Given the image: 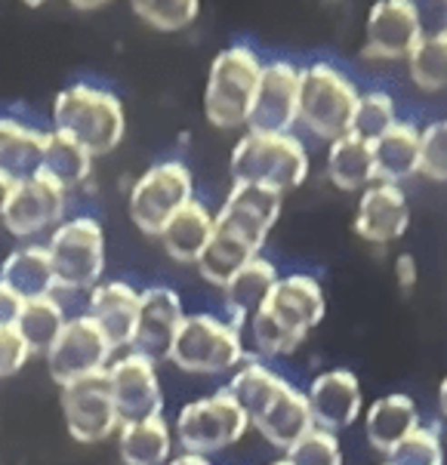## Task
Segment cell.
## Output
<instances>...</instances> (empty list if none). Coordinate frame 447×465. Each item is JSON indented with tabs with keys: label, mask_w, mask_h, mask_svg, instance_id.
Wrapping results in <instances>:
<instances>
[{
	"label": "cell",
	"mask_w": 447,
	"mask_h": 465,
	"mask_svg": "<svg viewBox=\"0 0 447 465\" xmlns=\"http://www.w3.org/2000/svg\"><path fill=\"white\" fill-rule=\"evenodd\" d=\"M327 312L324 290L312 274H287L278 278L265 305L250 318V336L265 358L290 354L303 345Z\"/></svg>",
	"instance_id": "cell-1"
},
{
	"label": "cell",
	"mask_w": 447,
	"mask_h": 465,
	"mask_svg": "<svg viewBox=\"0 0 447 465\" xmlns=\"http://www.w3.org/2000/svg\"><path fill=\"white\" fill-rule=\"evenodd\" d=\"M53 130L74 139L93 157L112 154L127 130L121 99L96 84H72L53 102Z\"/></svg>",
	"instance_id": "cell-2"
},
{
	"label": "cell",
	"mask_w": 447,
	"mask_h": 465,
	"mask_svg": "<svg viewBox=\"0 0 447 465\" xmlns=\"http://www.w3.org/2000/svg\"><path fill=\"white\" fill-rule=\"evenodd\" d=\"M229 170L234 183L284 194L309 176V152L293 133H250L234 142Z\"/></svg>",
	"instance_id": "cell-3"
},
{
	"label": "cell",
	"mask_w": 447,
	"mask_h": 465,
	"mask_svg": "<svg viewBox=\"0 0 447 465\" xmlns=\"http://www.w3.org/2000/svg\"><path fill=\"white\" fill-rule=\"evenodd\" d=\"M260 71L263 62L247 44H234L216 53L207 74V90H204V114L214 127H244Z\"/></svg>",
	"instance_id": "cell-4"
},
{
	"label": "cell",
	"mask_w": 447,
	"mask_h": 465,
	"mask_svg": "<svg viewBox=\"0 0 447 465\" xmlns=\"http://www.w3.org/2000/svg\"><path fill=\"white\" fill-rule=\"evenodd\" d=\"M358 105L355 84L327 62L300 68V124L318 139H343Z\"/></svg>",
	"instance_id": "cell-5"
},
{
	"label": "cell",
	"mask_w": 447,
	"mask_h": 465,
	"mask_svg": "<svg viewBox=\"0 0 447 465\" xmlns=\"http://www.w3.org/2000/svg\"><path fill=\"white\" fill-rule=\"evenodd\" d=\"M167 361H174L185 373H229L244 364V342L238 327L225 324L214 314H185Z\"/></svg>",
	"instance_id": "cell-6"
},
{
	"label": "cell",
	"mask_w": 447,
	"mask_h": 465,
	"mask_svg": "<svg viewBox=\"0 0 447 465\" xmlns=\"http://www.w3.org/2000/svg\"><path fill=\"white\" fill-rule=\"evenodd\" d=\"M250 420L229 391L219 389L214 395L188 401L176 416V440L183 453H216L238 444L247 435Z\"/></svg>",
	"instance_id": "cell-7"
},
{
	"label": "cell",
	"mask_w": 447,
	"mask_h": 465,
	"mask_svg": "<svg viewBox=\"0 0 447 465\" xmlns=\"http://www.w3.org/2000/svg\"><path fill=\"white\" fill-rule=\"evenodd\" d=\"M46 253L56 287L93 290L105 272V232L93 216H74L53 232Z\"/></svg>",
	"instance_id": "cell-8"
},
{
	"label": "cell",
	"mask_w": 447,
	"mask_h": 465,
	"mask_svg": "<svg viewBox=\"0 0 447 465\" xmlns=\"http://www.w3.org/2000/svg\"><path fill=\"white\" fill-rule=\"evenodd\" d=\"M192 201V170L179 161L148 167L130 188V219L148 238H158L164 225Z\"/></svg>",
	"instance_id": "cell-9"
},
{
	"label": "cell",
	"mask_w": 447,
	"mask_h": 465,
	"mask_svg": "<svg viewBox=\"0 0 447 465\" xmlns=\"http://www.w3.org/2000/svg\"><path fill=\"white\" fill-rule=\"evenodd\" d=\"M62 416H65L68 435L81 444H96V440H105L121 429L112 382H108V367L62 389Z\"/></svg>",
	"instance_id": "cell-10"
},
{
	"label": "cell",
	"mask_w": 447,
	"mask_h": 465,
	"mask_svg": "<svg viewBox=\"0 0 447 465\" xmlns=\"http://www.w3.org/2000/svg\"><path fill=\"white\" fill-rule=\"evenodd\" d=\"M112 354V342H108V336L102 333L96 321L87 318V314H77V318L65 321L62 333L56 336V342L50 345V351L44 358L46 367H50L53 382L65 389L68 382L105 370Z\"/></svg>",
	"instance_id": "cell-11"
},
{
	"label": "cell",
	"mask_w": 447,
	"mask_h": 465,
	"mask_svg": "<svg viewBox=\"0 0 447 465\" xmlns=\"http://www.w3.org/2000/svg\"><path fill=\"white\" fill-rule=\"evenodd\" d=\"M300 121V68L290 62H263L253 102L247 112L250 133H290Z\"/></svg>",
	"instance_id": "cell-12"
},
{
	"label": "cell",
	"mask_w": 447,
	"mask_h": 465,
	"mask_svg": "<svg viewBox=\"0 0 447 465\" xmlns=\"http://www.w3.org/2000/svg\"><path fill=\"white\" fill-rule=\"evenodd\" d=\"M420 10L411 0H380L367 15L364 59L380 62H407L422 41Z\"/></svg>",
	"instance_id": "cell-13"
},
{
	"label": "cell",
	"mask_w": 447,
	"mask_h": 465,
	"mask_svg": "<svg viewBox=\"0 0 447 465\" xmlns=\"http://www.w3.org/2000/svg\"><path fill=\"white\" fill-rule=\"evenodd\" d=\"M62 213H65V188L46 173H35V176L15 183L0 223L13 238H31V234H41L44 228L56 225Z\"/></svg>",
	"instance_id": "cell-14"
},
{
	"label": "cell",
	"mask_w": 447,
	"mask_h": 465,
	"mask_svg": "<svg viewBox=\"0 0 447 465\" xmlns=\"http://www.w3.org/2000/svg\"><path fill=\"white\" fill-rule=\"evenodd\" d=\"M108 382H112V398L117 416H121V425L161 416L164 395L154 361H148L136 351H127L108 367Z\"/></svg>",
	"instance_id": "cell-15"
},
{
	"label": "cell",
	"mask_w": 447,
	"mask_h": 465,
	"mask_svg": "<svg viewBox=\"0 0 447 465\" xmlns=\"http://www.w3.org/2000/svg\"><path fill=\"white\" fill-rule=\"evenodd\" d=\"M185 321L183 299L170 287H148L139 293V318L130 351L148 361H161L170 354V345Z\"/></svg>",
	"instance_id": "cell-16"
},
{
	"label": "cell",
	"mask_w": 447,
	"mask_h": 465,
	"mask_svg": "<svg viewBox=\"0 0 447 465\" xmlns=\"http://www.w3.org/2000/svg\"><path fill=\"white\" fill-rule=\"evenodd\" d=\"M309 410L318 429L324 431H343L361 416L364 410V395H361V382L352 370H327L312 380L309 391Z\"/></svg>",
	"instance_id": "cell-17"
},
{
	"label": "cell",
	"mask_w": 447,
	"mask_h": 465,
	"mask_svg": "<svg viewBox=\"0 0 447 465\" xmlns=\"http://www.w3.org/2000/svg\"><path fill=\"white\" fill-rule=\"evenodd\" d=\"M411 225V203L398 185L373 183L361 192L355 210V232L367 243H392Z\"/></svg>",
	"instance_id": "cell-18"
},
{
	"label": "cell",
	"mask_w": 447,
	"mask_h": 465,
	"mask_svg": "<svg viewBox=\"0 0 447 465\" xmlns=\"http://www.w3.org/2000/svg\"><path fill=\"white\" fill-rule=\"evenodd\" d=\"M281 198L284 194L272 192V188L234 183L223 210L216 213V223L247 234L256 243H265V238H269V232L281 216Z\"/></svg>",
	"instance_id": "cell-19"
},
{
	"label": "cell",
	"mask_w": 447,
	"mask_h": 465,
	"mask_svg": "<svg viewBox=\"0 0 447 465\" xmlns=\"http://www.w3.org/2000/svg\"><path fill=\"white\" fill-rule=\"evenodd\" d=\"M87 318H93L108 336L112 349H130L139 318V293L124 281H105L90 290Z\"/></svg>",
	"instance_id": "cell-20"
},
{
	"label": "cell",
	"mask_w": 447,
	"mask_h": 465,
	"mask_svg": "<svg viewBox=\"0 0 447 465\" xmlns=\"http://www.w3.org/2000/svg\"><path fill=\"white\" fill-rule=\"evenodd\" d=\"M250 425H253L272 447L287 450V447H293L305 431L315 429V420H312L305 391L284 380V385L278 389V395L263 407L260 416L250 420Z\"/></svg>",
	"instance_id": "cell-21"
},
{
	"label": "cell",
	"mask_w": 447,
	"mask_h": 465,
	"mask_svg": "<svg viewBox=\"0 0 447 465\" xmlns=\"http://www.w3.org/2000/svg\"><path fill=\"white\" fill-rule=\"evenodd\" d=\"M371 148L376 183L398 185L420 173V130L413 124L395 121L380 139L371 142Z\"/></svg>",
	"instance_id": "cell-22"
},
{
	"label": "cell",
	"mask_w": 447,
	"mask_h": 465,
	"mask_svg": "<svg viewBox=\"0 0 447 465\" xmlns=\"http://www.w3.org/2000/svg\"><path fill=\"white\" fill-rule=\"evenodd\" d=\"M260 250H263V243L250 241L247 234L216 223V216H214V238H210V243L204 247V253L194 265H198L201 278L207 283L225 287L238 268H244L250 259L260 256Z\"/></svg>",
	"instance_id": "cell-23"
},
{
	"label": "cell",
	"mask_w": 447,
	"mask_h": 465,
	"mask_svg": "<svg viewBox=\"0 0 447 465\" xmlns=\"http://www.w3.org/2000/svg\"><path fill=\"white\" fill-rule=\"evenodd\" d=\"M46 133L15 117H0V173L10 179H28L41 173Z\"/></svg>",
	"instance_id": "cell-24"
},
{
	"label": "cell",
	"mask_w": 447,
	"mask_h": 465,
	"mask_svg": "<svg viewBox=\"0 0 447 465\" xmlns=\"http://www.w3.org/2000/svg\"><path fill=\"white\" fill-rule=\"evenodd\" d=\"M167 256H174L176 262H198L204 247L214 238V213L204 207L201 201H188L183 210L164 225L158 234Z\"/></svg>",
	"instance_id": "cell-25"
},
{
	"label": "cell",
	"mask_w": 447,
	"mask_h": 465,
	"mask_svg": "<svg viewBox=\"0 0 447 465\" xmlns=\"http://www.w3.org/2000/svg\"><path fill=\"white\" fill-rule=\"evenodd\" d=\"M417 425H420V410L413 404V398H407V395H386V398L373 401L364 416L367 440H371L373 450H380L386 456L392 447L402 444Z\"/></svg>",
	"instance_id": "cell-26"
},
{
	"label": "cell",
	"mask_w": 447,
	"mask_h": 465,
	"mask_svg": "<svg viewBox=\"0 0 447 465\" xmlns=\"http://www.w3.org/2000/svg\"><path fill=\"white\" fill-rule=\"evenodd\" d=\"M0 281L13 290L22 302L31 299H44L53 296L56 290V278H53V262L46 247H19L6 256V262L0 265Z\"/></svg>",
	"instance_id": "cell-27"
},
{
	"label": "cell",
	"mask_w": 447,
	"mask_h": 465,
	"mask_svg": "<svg viewBox=\"0 0 447 465\" xmlns=\"http://www.w3.org/2000/svg\"><path fill=\"white\" fill-rule=\"evenodd\" d=\"M274 283H278V268L263 256L250 259V262L244 268H238L229 278V283L223 287L225 309L232 312L234 321H250L265 305Z\"/></svg>",
	"instance_id": "cell-28"
},
{
	"label": "cell",
	"mask_w": 447,
	"mask_h": 465,
	"mask_svg": "<svg viewBox=\"0 0 447 465\" xmlns=\"http://www.w3.org/2000/svg\"><path fill=\"white\" fill-rule=\"evenodd\" d=\"M170 447H174V435L164 416L124 422L117 429V450L124 465H167Z\"/></svg>",
	"instance_id": "cell-29"
},
{
	"label": "cell",
	"mask_w": 447,
	"mask_h": 465,
	"mask_svg": "<svg viewBox=\"0 0 447 465\" xmlns=\"http://www.w3.org/2000/svg\"><path fill=\"white\" fill-rule=\"evenodd\" d=\"M327 176L343 192H355L373 183V148L371 142L346 133L343 139L331 142L327 152Z\"/></svg>",
	"instance_id": "cell-30"
},
{
	"label": "cell",
	"mask_w": 447,
	"mask_h": 465,
	"mask_svg": "<svg viewBox=\"0 0 447 465\" xmlns=\"http://www.w3.org/2000/svg\"><path fill=\"white\" fill-rule=\"evenodd\" d=\"M284 385V376H278L272 367H265L263 361L256 358H244V364L232 373L225 391L238 401L241 410L247 413V420L263 413V407L278 395V389Z\"/></svg>",
	"instance_id": "cell-31"
},
{
	"label": "cell",
	"mask_w": 447,
	"mask_h": 465,
	"mask_svg": "<svg viewBox=\"0 0 447 465\" xmlns=\"http://www.w3.org/2000/svg\"><path fill=\"white\" fill-rule=\"evenodd\" d=\"M41 173H46L50 179L65 188H77L90 179L93 173V154L87 148H81L74 139L62 136V133L50 130L46 133V145H44V163Z\"/></svg>",
	"instance_id": "cell-32"
},
{
	"label": "cell",
	"mask_w": 447,
	"mask_h": 465,
	"mask_svg": "<svg viewBox=\"0 0 447 465\" xmlns=\"http://www.w3.org/2000/svg\"><path fill=\"white\" fill-rule=\"evenodd\" d=\"M65 309L56 296H44V299H31L22 305V314L15 321V330L25 339L31 354H46L50 345L56 342V336L65 327Z\"/></svg>",
	"instance_id": "cell-33"
},
{
	"label": "cell",
	"mask_w": 447,
	"mask_h": 465,
	"mask_svg": "<svg viewBox=\"0 0 447 465\" xmlns=\"http://www.w3.org/2000/svg\"><path fill=\"white\" fill-rule=\"evenodd\" d=\"M411 68V81L420 90H444L447 86V28H438L432 35H426L420 46L413 50V56L407 59Z\"/></svg>",
	"instance_id": "cell-34"
},
{
	"label": "cell",
	"mask_w": 447,
	"mask_h": 465,
	"mask_svg": "<svg viewBox=\"0 0 447 465\" xmlns=\"http://www.w3.org/2000/svg\"><path fill=\"white\" fill-rule=\"evenodd\" d=\"M395 99L382 90H371V93H358V105L355 114H352V130L358 139L373 142L386 133L392 124H395Z\"/></svg>",
	"instance_id": "cell-35"
},
{
	"label": "cell",
	"mask_w": 447,
	"mask_h": 465,
	"mask_svg": "<svg viewBox=\"0 0 447 465\" xmlns=\"http://www.w3.org/2000/svg\"><path fill=\"white\" fill-rule=\"evenodd\" d=\"M444 447L435 425H417L402 444L389 450V465H442Z\"/></svg>",
	"instance_id": "cell-36"
},
{
	"label": "cell",
	"mask_w": 447,
	"mask_h": 465,
	"mask_svg": "<svg viewBox=\"0 0 447 465\" xmlns=\"http://www.w3.org/2000/svg\"><path fill=\"white\" fill-rule=\"evenodd\" d=\"M139 19L158 31H183L201 13L198 0H136L133 4Z\"/></svg>",
	"instance_id": "cell-37"
},
{
	"label": "cell",
	"mask_w": 447,
	"mask_h": 465,
	"mask_svg": "<svg viewBox=\"0 0 447 465\" xmlns=\"http://www.w3.org/2000/svg\"><path fill=\"white\" fill-rule=\"evenodd\" d=\"M284 453H287L284 460L290 465H343L340 440H336V435H331V431L318 429V425L312 431H305V435L296 440L293 447H287Z\"/></svg>",
	"instance_id": "cell-38"
},
{
	"label": "cell",
	"mask_w": 447,
	"mask_h": 465,
	"mask_svg": "<svg viewBox=\"0 0 447 465\" xmlns=\"http://www.w3.org/2000/svg\"><path fill=\"white\" fill-rule=\"evenodd\" d=\"M420 173L435 183H447V117L420 133Z\"/></svg>",
	"instance_id": "cell-39"
},
{
	"label": "cell",
	"mask_w": 447,
	"mask_h": 465,
	"mask_svg": "<svg viewBox=\"0 0 447 465\" xmlns=\"http://www.w3.org/2000/svg\"><path fill=\"white\" fill-rule=\"evenodd\" d=\"M28 358H31V351H28L25 339L19 336V330L0 327V380L19 373Z\"/></svg>",
	"instance_id": "cell-40"
},
{
	"label": "cell",
	"mask_w": 447,
	"mask_h": 465,
	"mask_svg": "<svg viewBox=\"0 0 447 465\" xmlns=\"http://www.w3.org/2000/svg\"><path fill=\"white\" fill-rule=\"evenodd\" d=\"M22 305L25 302L0 281V327H15V321H19V314H22Z\"/></svg>",
	"instance_id": "cell-41"
},
{
	"label": "cell",
	"mask_w": 447,
	"mask_h": 465,
	"mask_svg": "<svg viewBox=\"0 0 447 465\" xmlns=\"http://www.w3.org/2000/svg\"><path fill=\"white\" fill-rule=\"evenodd\" d=\"M395 281H398V287H402V290H413V287H417L420 268H417V262H413L411 253H402V256L395 259Z\"/></svg>",
	"instance_id": "cell-42"
},
{
	"label": "cell",
	"mask_w": 447,
	"mask_h": 465,
	"mask_svg": "<svg viewBox=\"0 0 447 465\" xmlns=\"http://www.w3.org/2000/svg\"><path fill=\"white\" fill-rule=\"evenodd\" d=\"M13 188H15V179H10V176H4V173H0V219H4V210H6V203H10Z\"/></svg>",
	"instance_id": "cell-43"
},
{
	"label": "cell",
	"mask_w": 447,
	"mask_h": 465,
	"mask_svg": "<svg viewBox=\"0 0 447 465\" xmlns=\"http://www.w3.org/2000/svg\"><path fill=\"white\" fill-rule=\"evenodd\" d=\"M167 465H210L207 456H198V453H179L174 460H167Z\"/></svg>",
	"instance_id": "cell-44"
},
{
	"label": "cell",
	"mask_w": 447,
	"mask_h": 465,
	"mask_svg": "<svg viewBox=\"0 0 447 465\" xmlns=\"http://www.w3.org/2000/svg\"><path fill=\"white\" fill-rule=\"evenodd\" d=\"M438 404H442V413L447 416V376H444V382H442V391H438Z\"/></svg>",
	"instance_id": "cell-45"
},
{
	"label": "cell",
	"mask_w": 447,
	"mask_h": 465,
	"mask_svg": "<svg viewBox=\"0 0 447 465\" xmlns=\"http://www.w3.org/2000/svg\"><path fill=\"white\" fill-rule=\"evenodd\" d=\"M269 465H290L287 460H278V462H269Z\"/></svg>",
	"instance_id": "cell-46"
},
{
	"label": "cell",
	"mask_w": 447,
	"mask_h": 465,
	"mask_svg": "<svg viewBox=\"0 0 447 465\" xmlns=\"http://www.w3.org/2000/svg\"><path fill=\"white\" fill-rule=\"evenodd\" d=\"M444 13H447V4H444Z\"/></svg>",
	"instance_id": "cell-47"
},
{
	"label": "cell",
	"mask_w": 447,
	"mask_h": 465,
	"mask_svg": "<svg viewBox=\"0 0 447 465\" xmlns=\"http://www.w3.org/2000/svg\"><path fill=\"white\" fill-rule=\"evenodd\" d=\"M382 465H389V462H382Z\"/></svg>",
	"instance_id": "cell-48"
}]
</instances>
